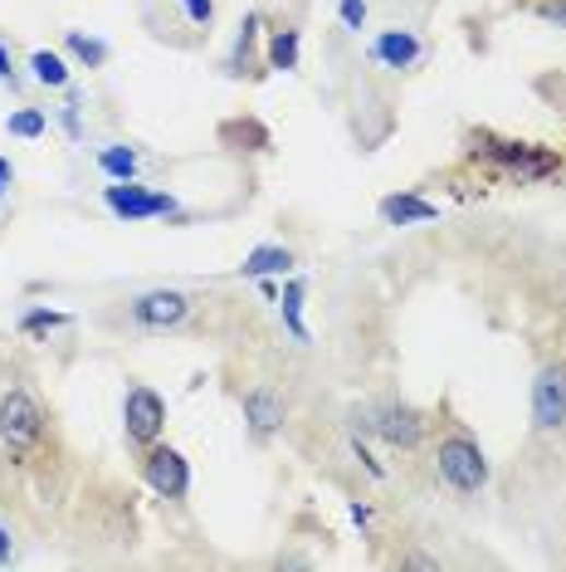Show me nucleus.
Wrapping results in <instances>:
<instances>
[{"label":"nucleus","instance_id":"1","mask_svg":"<svg viewBox=\"0 0 566 572\" xmlns=\"http://www.w3.org/2000/svg\"><path fill=\"white\" fill-rule=\"evenodd\" d=\"M435 475L455 494H464V499L484 494V485H488V455H484V445H479L464 425H449V431L439 435V445H435Z\"/></svg>","mask_w":566,"mask_h":572},{"label":"nucleus","instance_id":"2","mask_svg":"<svg viewBox=\"0 0 566 572\" xmlns=\"http://www.w3.org/2000/svg\"><path fill=\"white\" fill-rule=\"evenodd\" d=\"M39 435H45V407L35 401L30 387H10L5 397H0V445H5L15 460H25L39 445Z\"/></svg>","mask_w":566,"mask_h":572},{"label":"nucleus","instance_id":"3","mask_svg":"<svg viewBox=\"0 0 566 572\" xmlns=\"http://www.w3.org/2000/svg\"><path fill=\"white\" fill-rule=\"evenodd\" d=\"M356 421L366 425V431L376 435V441H386V445H396V451H415L421 445V435H425V411H415L411 401H381V407H372V411H356Z\"/></svg>","mask_w":566,"mask_h":572},{"label":"nucleus","instance_id":"4","mask_svg":"<svg viewBox=\"0 0 566 572\" xmlns=\"http://www.w3.org/2000/svg\"><path fill=\"white\" fill-rule=\"evenodd\" d=\"M191 308H196V299L186 289H146V294H138L128 304V318L138 328L162 332V328H181L191 318Z\"/></svg>","mask_w":566,"mask_h":572},{"label":"nucleus","instance_id":"5","mask_svg":"<svg viewBox=\"0 0 566 572\" xmlns=\"http://www.w3.org/2000/svg\"><path fill=\"white\" fill-rule=\"evenodd\" d=\"M162 431H166V401L152 387H128V397H122V435L138 451H146V445L162 441Z\"/></svg>","mask_w":566,"mask_h":572},{"label":"nucleus","instance_id":"6","mask_svg":"<svg viewBox=\"0 0 566 572\" xmlns=\"http://www.w3.org/2000/svg\"><path fill=\"white\" fill-rule=\"evenodd\" d=\"M142 480L152 485L162 499H186L191 494V465H186L181 451H172V445H146L142 451Z\"/></svg>","mask_w":566,"mask_h":572},{"label":"nucleus","instance_id":"7","mask_svg":"<svg viewBox=\"0 0 566 572\" xmlns=\"http://www.w3.org/2000/svg\"><path fill=\"white\" fill-rule=\"evenodd\" d=\"M103 201H108V211L122 215V221H152V215H176V196L152 191V186H142V182H113L108 191H103Z\"/></svg>","mask_w":566,"mask_h":572},{"label":"nucleus","instance_id":"8","mask_svg":"<svg viewBox=\"0 0 566 572\" xmlns=\"http://www.w3.org/2000/svg\"><path fill=\"white\" fill-rule=\"evenodd\" d=\"M532 425L538 431H562L566 425V362H547L532 382Z\"/></svg>","mask_w":566,"mask_h":572},{"label":"nucleus","instance_id":"9","mask_svg":"<svg viewBox=\"0 0 566 572\" xmlns=\"http://www.w3.org/2000/svg\"><path fill=\"white\" fill-rule=\"evenodd\" d=\"M283 416H288V407H283V397L274 387H249L245 392V421H249V431H255V441H269V435L283 425Z\"/></svg>","mask_w":566,"mask_h":572},{"label":"nucleus","instance_id":"10","mask_svg":"<svg viewBox=\"0 0 566 572\" xmlns=\"http://www.w3.org/2000/svg\"><path fill=\"white\" fill-rule=\"evenodd\" d=\"M372 55H376V65H386V69H411L415 59H421V39H415L411 30H386V35H376Z\"/></svg>","mask_w":566,"mask_h":572},{"label":"nucleus","instance_id":"11","mask_svg":"<svg viewBox=\"0 0 566 572\" xmlns=\"http://www.w3.org/2000/svg\"><path fill=\"white\" fill-rule=\"evenodd\" d=\"M293 269V249L288 245H259L245 255V265H239V275L245 279H274V275H288Z\"/></svg>","mask_w":566,"mask_h":572},{"label":"nucleus","instance_id":"12","mask_svg":"<svg viewBox=\"0 0 566 572\" xmlns=\"http://www.w3.org/2000/svg\"><path fill=\"white\" fill-rule=\"evenodd\" d=\"M435 206L421 201L415 191H405V196H386L381 201V221L386 225H425V221H435Z\"/></svg>","mask_w":566,"mask_h":572},{"label":"nucleus","instance_id":"13","mask_svg":"<svg viewBox=\"0 0 566 572\" xmlns=\"http://www.w3.org/2000/svg\"><path fill=\"white\" fill-rule=\"evenodd\" d=\"M298 49H303V35L293 25L269 30V69H279V74L298 69Z\"/></svg>","mask_w":566,"mask_h":572},{"label":"nucleus","instance_id":"14","mask_svg":"<svg viewBox=\"0 0 566 572\" xmlns=\"http://www.w3.org/2000/svg\"><path fill=\"white\" fill-rule=\"evenodd\" d=\"M30 69H35V83H45V89H69V59L55 55V49H35L30 55Z\"/></svg>","mask_w":566,"mask_h":572},{"label":"nucleus","instance_id":"15","mask_svg":"<svg viewBox=\"0 0 566 572\" xmlns=\"http://www.w3.org/2000/svg\"><path fill=\"white\" fill-rule=\"evenodd\" d=\"M303 294H308V284H303V279H288L279 308H283V328H288L298 342H308V328H303Z\"/></svg>","mask_w":566,"mask_h":572},{"label":"nucleus","instance_id":"16","mask_svg":"<svg viewBox=\"0 0 566 572\" xmlns=\"http://www.w3.org/2000/svg\"><path fill=\"white\" fill-rule=\"evenodd\" d=\"M98 166H103V176H113V182H138V152L132 148H122V142H113V148H103L98 152Z\"/></svg>","mask_w":566,"mask_h":572},{"label":"nucleus","instance_id":"17","mask_svg":"<svg viewBox=\"0 0 566 572\" xmlns=\"http://www.w3.org/2000/svg\"><path fill=\"white\" fill-rule=\"evenodd\" d=\"M64 49L79 59L83 69H103V65H108V45H103V39H93V35H83V30H69Z\"/></svg>","mask_w":566,"mask_h":572},{"label":"nucleus","instance_id":"18","mask_svg":"<svg viewBox=\"0 0 566 572\" xmlns=\"http://www.w3.org/2000/svg\"><path fill=\"white\" fill-rule=\"evenodd\" d=\"M5 132H10V138L35 142V138H45V132H49V118L39 108H20V113H10V118H5Z\"/></svg>","mask_w":566,"mask_h":572},{"label":"nucleus","instance_id":"19","mask_svg":"<svg viewBox=\"0 0 566 572\" xmlns=\"http://www.w3.org/2000/svg\"><path fill=\"white\" fill-rule=\"evenodd\" d=\"M255 35H259V15H245V25H239V39H235V55H229V69H235V74H245L249 49H255Z\"/></svg>","mask_w":566,"mask_h":572},{"label":"nucleus","instance_id":"20","mask_svg":"<svg viewBox=\"0 0 566 572\" xmlns=\"http://www.w3.org/2000/svg\"><path fill=\"white\" fill-rule=\"evenodd\" d=\"M64 324H69V314H59V308H35V314L20 318V332H55Z\"/></svg>","mask_w":566,"mask_h":572},{"label":"nucleus","instance_id":"21","mask_svg":"<svg viewBox=\"0 0 566 572\" xmlns=\"http://www.w3.org/2000/svg\"><path fill=\"white\" fill-rule=\"evenodd\" d=\"M342 25H347L352 30V35H362V30H366V0H342Z\"/></svg>","mask_w":566,"mask_h":572},{"label":"nucleus","instance_id":"22","mask_svg":"<svg viewBox=\"0 0 566 572\" xmlns=\"http://www.w3.org/2000/svg\"><path fill=\"white\" fill-rule=\"evenodd\" d=\"M181 10H186V20H191V25H205V30H211L215 0H181Z\"/></svg>","mask_w":566,"mask_h":572},{"label":"nucleus","instance_id":"23","mask_svg":"<svg viewBox=\"0 0 566 572\" xmlns=\"http://www.w3.org/2000/svg\"><path fill=\"white\" fill-rule=\"evenodd\" d=\"M79 108H83L79 98H69L64 108H59V122H64V128H69V138H79Z\"/></svg>","mask_w":566,"mask_h":572},{"label":"nucleus","instance_id":"24","mask_svg":"<svg viewBox=\"0 0 566 572\" xmlns=\"http://www.w3.org/2000/svg\"><path fill=\"white\" fill-rule=\"evenodd\" d=\"M542 15H547L552 25H562V30H566V0H547V5H542Z\"/></svg>","mask_w":566,"mask_h":572},{"label":"nucleus","instance_id":"25","mask_svg":"<svg viewBox=\"0 0 566 572\" xmlns=\"http://www.w3.org/2000/svg\"><path fill=\"white\" fill-rule=\"evenodd\" d=\"M10 558H15V538H10V534H5V524H0V568H5Z\"/></svg>","mask_w":566,"mask_h":572},{"label":"nucleus","instance_id":"26","mask_svg":"<svg viewBox=\"0 0 566 572\" xmlns=\"http://www.w3.org/2000/svg\"><path fill=\"white\" fill-rule=\"evenodd\" d=\"M0 79L15 83V59H10V49H5V45H0Z\"/></svg>","mask_w":566,"mask_h":572},{"label":"nucleus","instance_id":"27","mask_svg":"<svg viewBox=\"0 0 566 572\" xmlns=\"http://www.w3.org/2000/svg\"><path fill=\"white\" fill-rule=\"evenodd\" d=\"M405 568H439V563H435V558H425V553H411V558H405Z\"/></svg>","mask_w":566,"mask_h":572},{"label":"nucleus","instance_id":"28","mask_svg":"<svg viewBox=\"0 0 566 572\" xmlns=\"http://www.w3.org/2000/svg\"><path fill=\"white\" fill-rule=\"evenodd\" d=\"M352 518L366 528V524H372V509H366V504H352Z\"/></svg>","mask_w":566,"mask_h":572},{"label":"nucleus","instance_id":"29","mask_svg":"<svg viewBox=\"0 0 566 572\" xmlns=\"http://www.w3.org/2000/svg\"><path fill=\"white\" fill-rule=\"evenodd\" d=\"M10 176H15V172H10V162L0 157V186H10Z\"/></svg>","mask_w":566,"mask_h":572}]
</instances>
